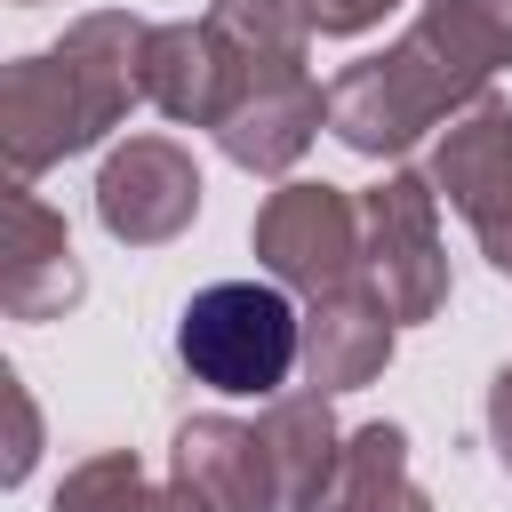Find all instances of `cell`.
<instances>
[{"instance_id": "cell-1", "label": "cell", "mask_w": 512, "mask_h": 512, "mask_svg": "<svg viewBox=\"0 0 512 512\" xmlns=\"http://www.w3.org/2000/svg\"><path fill=\"white\" fill-rule=\"evenodd\" d=\"M504 64H512L504 0H424L384 56H360L328 80V136L360 160H400L416 136L448 128L472 96H488Z\"/></svg>"}, {"instance_id": "cell-14", "label": "cell", "mask_w": 512, "mask_h": 512, "mask_svg": "<svg viewBox=\"0 0 512 512\" xmlns=\"http://www.w3.org/2000/svg\"><path fill=\"white\" fill-rule=\"evenodd\" d=\"M264 440H272V464H280V496H288V512H304V504L320 496L336 448H344L328 392H272V400H264Z\"/></svg>"}, {"instance_id": "cell-7", "label": "cell", "mask_w": 512, "mask_h": 512, "mask_svg": "<svg viewBox=\"0 0 512 512\" xmlns=\"http://www.w3.org/2000/svg\"><path fill=\"white\" fill-rule=\"evenodd\" d=\"M320 128H328V88L312 72H248L224 88L216 112V144L248 176H288Z\"/></svg>"}, {"instance_id": "cell-2", "label": "cell", "mask_w": 512, "mask_h": 512, "mask_svg": "<svg viewBox=\"0 0 512 512\" xmlns=\"http://www.w3.org/2000/svg\"><path fill=\"white\" fill-rule=\"evenodd\" d=\"M176 360L232 400H272L288 368H304V312H288L264 280H216L176 312Z\"/></svg>"}, {"instance_id": "cell-20", "label": "cell", "mask_w": 512, "mask_h": 512, "mask_svg": "<svg viewBox=\"0 0 512 512\" xmlns=\"http://www.w3.org/2000/svg\"><path fill=\"white\" fill-rule=\"evenodd\" d=\"M128 512H208V504H200L184 480H168V488H152V480H144V488L128 496Z\"/></svg>"}, {"instance_id": "cell-18", "label": "cell", "mask_w": 512, "mask_h": 512, "mask_svg": "<svg viewBox=\"0 0 512 512\" xmlns=\"http://www.w3.org/2000/svg\"><path fill=\"white\" fill-rule=\"evenodd\" d=\"M304 8H312V32H328V40H352V32L384 24L400 0H304Z\"/></svg>"}, {"instance_id": "cell-16", "label": "cell", "mask_w": 512, "mask_h": 512, "mask_svg": "<svg viewBox=\"0 0 512 512\" xmlns=\"http://www.w3.org/2000/svg\"><path fill=\"white\" fill-rule=\"evenodd\" d=\"M136 488H144L136 448H96V456H80V464L56 480V504H48V512H128Z\"/></svg>"}, {"instance_id": "cell-22", "label": "cell", "mask_w": 512, "mask_h": 512, "mask_svg": "<svg viewBox=\"0 0 512 512\" xmlns=\"http://www.w3.org/2000/svg\"><path fill=\"white\" fill-rule=\"evenodd\" d=\"M16 8H40V0H16Z\"/></svg>"}, {"instance_id": "cell-23", "label": "cell", "mask_w": 512, "mask_h": 512, "mask_svg": "<svg viewBox=\"0 0 512 512\" xmlns=\"http://www.w3.org/2000/svg\"><path fill=\"white\" fill-rule=\"evenodd\" d=\"M504 472H512V456H504Z\"/></svg>"}, {"instance_id": "cell-3", "label": "cell", "mask_w": 512, "mask_h": 512, "mask_svg": "<svg viewBox=\"0 0 512 512\" xmlns=\"http://www.w3.org/2000/svg\"><path fill=\"white\" fill-rule=\"evenodd\" d=\"M432 176L392 168L376 192H360V272L392 304V320H432L448 304V256L432 224Z\"/></svg>"}, {"instance_id": "cell-10", "label": "cell", "mask_w": 512, "mask_h": 512, "mask_svg": "<svg viewBox=\"0 0 512 512\" xmlns=\"http://www.w3.org/2000/svg\"><path fill=\"white\" fill-rule=\"evenodd\" d=\"M168 464H176V480H184L208 512H280V504H288L264 424H240V416H184Z\"/></svg>"}, {"instance_id": "cell-24", "label": "cell", "mask_w": 512, "mask_h": 512, "mask_svg": "<svg viewBox=\"0 0 512 512\" xmlns=\"http://www.w3.org/2000/svg\"><path fill=\"white\" fill-rule=\"evenodd\" d=\"M504 8H512V0H504Z\"/></svg>"}, {"instance_id": "cell-8", "label": "cell", "mask_w": 512, "mask_h": 512, "mask_svg": "<svg viewBox=\"0 0 512 512\" xmlns=\"http://www.w3.org/2000/svg\"><path fill=\"white\" fill-rule=\"evenodd\" d=\"M80 296H88V280H80L64 216L8 176V192H0V312L8 320H64Z\"/></svg>"}, {"instance_id": "cell-5", "label": "cell", "mask_w": 512, "mask_h": 512, "mask_svg": "<svg viewBox=\"0 0 512 512\" xmlns=\"http://www.w3.org/2000/svg\"><path fill=\"white\" fill-rule=\"evenodd\" d=\"M424 176H432V192L472 224L480 256H488L496 272H512V104H504L496 88L472 96V104L440 128Z\"/></svg>"}, {"instance_id": "cell-13", "label": "cell", "mask_w": 512, "mask_h": 512, "mask_svg": "<svg viewBox=\"0 0 512 512\" xmlns=\"http://www.w3.org/2000/svg\"><path fill=\"white\" fill-rule=\"evenodd\" d=\"M200 24L224 48V88L248 80V72H304V48H312L304 0H208Z\"/></svg>"}, {"instance_id": "cell-19", "label": "cell", "mask_w": 512, "mask_h": 512, "mask_svg": "<svg viewBox=\"0 0 512 512\" xmlns=\"http://www.w3.org/2000/svg\"><path fill=\"white\" fill-rule=\"evenodd\" d=\"M488 440H496V456H512V368L488 376Z\"/></svg>"}, {"instance_id": "cell-21", "label": "cell", "mask_w": 512, "mask_h": 512, "mask_svg": "<svg viewBox=\"0 0 512 512\" xmlns=\"http://www.w3.org/2000/svg\"><path fill=\"white\" fill-rule=\"evenodd\" d=\"M368 512H432V496H424L416 480H400V488H392L384 504H368Z\"/></svg>"}, {"instance_id": "cell-17", "label": "cell", "mask_w": 512, "mask_h": 512, "mask_svg": "<svg viewBox=\"0 0 512 512\" xmlns=\"http://www.w3.org/2000/svg\"><path fill=\"white\" fill-rule=\"evenodd\" d=\"M0 400H8V464H0V480L16 488L32 464H40V408H32V392H24V376H0Z\"/></svg>"}, {"instance_id": "cell-15", "label": "cell", "mask_w": 512, "mask_h": 512, "mask_svg": "<svg viewBox=\"0 0 512 512\" xmlns=\"http://www.w3.org/2000/svg\"><path fill=\"white\" fill-rule=\"evenodd\" d=\"M400 480H408V432L400 424H360V432H344V448H336V464H328V480L304 512H368Z\"/></svg>"}, {"instance_id": "cell-4", "label": "cell", "mask_w": 512, "mask_h": 512, "mask_svg": "<svg viewBox=\"0 0 512 512\" xmlns=\"http://www.w3.org/2000/svg\"><path fill=\"white\" fill-rule=\"evenodd\" d=\"M248 240H256L264 272L280 288H296L304 304L360 280V200L336 192V184H280L256 208V232Z\"/></svg>"}, {"instance_id": "cell-11", "label": "cell", "mask_w": 512, "mask_h": 512, "mask_svg": "<svg viewBox=\"0 0 512 512\" xmlns=\"http://www.w3.org/2000/svg\"><path fill=\"white\" fill-rule=\"evenodd\" d=\"M392 336H400V320L368 280H352L336 296H312L304 304V376H312V392L376 384L384 360H392Z\"/></svg>"}, {"instance_id": "cell-6", "label": "cell", "mask_w": 512, "mask_h": 512, "mask_svg": "<svg viewBox=\"0 0 512 512\" xmlns=\"http://www.w3.org/2000/svg\"><path fill=\"white\" fill-rule=\"evenodd\" d=\"M200 216V168L176 136H128L96 168V224L128 248H168Z\"/></svg>"}, {"instance_id": "cell-12", "label": "cell", "mask_w": 512, "mask_h": 512, "mask_svg": "<svg viewBox=\"0 0 512 512\" xmlns=\"http://www.w3.org/2000/svg\"><path fill=\"white\" fill-rule=\"evenodd\" d=\"M144 104L184 128H216L224 112V48L208 24H152L144 40Z\"/></svg>"}, {"instance_id": "cell-9", "label": "cell", "mask_w": 512, "mask_h": 512, "mask_svg": "<svg viewBox=\"0 0 512 512\" xmlns=\"http://www.w3.org/2000/svg\"><path fill=\"white\" fill-rule=\"evenodd\" d=\"M88 144H96V128H88V104H80L64 56L56 48L48 56H16L0 72V152H8V176L32 184L40 168H56V160H72Z\"/></svg>"}]
</instances>
